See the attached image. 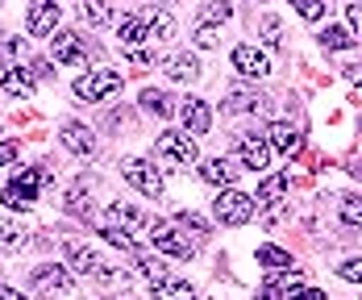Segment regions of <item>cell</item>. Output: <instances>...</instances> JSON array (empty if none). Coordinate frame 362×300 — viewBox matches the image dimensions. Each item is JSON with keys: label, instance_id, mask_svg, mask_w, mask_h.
<instances>
[{"label": "cell", "instance_id": "1", "mask_svg": "<svg viewBox=\"0 0 362 300\" xmlns=\"http://www.w3.org/2000/svg\"><path fill=\"white\" fill-rule=\"evenodd\" d=\"M63 255L71 262V271H79V275H92V279H100V284H112V279H117V271H112L88 242H79V238H67V242H63Z\"/></svg>", "mask_w": 362, "mask_h": 300}, {"label": "cell", "instance_id": "2", "mask_svg": "<svg viewBox=\"0 0 362 300\" xmlns=\"http://www.w3.org/2000/svg\"><path fill=\"white\" fill-rule=\"evenodd\" d=\"M154 158H163V163H171V167H192L200 154H196V138L192 134H183V129H167V134H158V142H154Z\"/></svg>", "mask_w": 362, "mask_h": 300}, {"label": "cell", "instance_id": "3", "mask_svg": "<svg viewBox=\"0 0 362 300\" xmlns=\"http://www.w3.org/2000/svg\"><path fill=\"white\" fill-rule=\"evenodd\" d=\"M213 213L221 225H246L258 209H254V196L238 192V188H221V196L213 200Z\"/></svg>", "mask_w": 362, "mask_h": 300}, {"label": "cell", "instance_id": "4", "mask_svg": "<svg viewBox=\"0 0 362 300\" xmlns=\"http://www.w3.org/2000/svg\"><path fill=\"white\" fill-rule=\"evenodd\" d=\"M150 242H154V250H163V255H171V259H192L196 255V242L192 238H183L175 225L167 221H150Z\"/></svg>", "mask_w": 362, "mask_h": 300}, {"label": "cell", "instance_id": "5", "mask_svg": "<svg viewBox=\"0 0 362 300\" xmlns=\"http://www.w3.org/2000/svg\"><path fill=\"white\" fill-rule=\"evenodd\" d=\"M34 288L42 296H59V300H71L75 296V279L67 267H54V262H46V267H34Z\"/></svg>", "mask_w": 362, "mask_h": 300}, {"label": "cell", "instance_id": "6", "mask_svg": "<svg viewBox=\"0 0 362 300\" xmlns=\"http://www.w3.org/2000/svg\"><path fill=\"white\" fill-rule=\"evenodd\" d=\"M121 175L138 188L142 196H150V200L163 196V175H158V167H154L150 158H125V163H121Z\"/></svg>", "mask_w": 362, "mask_h": 300}, {"label": "cell", "instance_id": "7", "mask_svg": "<svg viewBox=\"0 0 362 300\" xmlns=\"http://www.w3.org/2000/svg\"><path fill=\"white\" fill-rule=\"evenodd\" d=\"M121 88V71H88L75 79V96L83 100V105H96V100H105Z\"/></svg>", "mask_w": 362, "mask_h": 300}, {"label": "cell", "instance_id": "8", "mask_svg": "<svg viewBox=\"0 0 362 300\" xmlns=\"http://www.w3.org/2000/svg\"><path fill=\"white\" fill-rule=\"evenodd\" d=\"M46 180V171H25L21 180H13V184L0 188V200L8 204V209H30L37 200V184Z\"/></svg>", "mask_w": 362, "mask_h": 300}, {"label": "cell", "instance_id": "9", "mask_svg": "<svg viewBox=\"0 0 362 300\" xmlns=\"http://www.w3.org/2000/svg\"><path fill=\"white\" fill-rule=\"evenodd\" d=\"M50 54H54V63H88V42L75 30H54L50 34Z\"/></svg>", "mask_w": 362, "mask_h": 300}, {"label": "cell", "instance_id": "10", "mask_svg": "<svg viewBox=\"0 0 362 300\" xmlns=\"http://www.w3.org/2000/svg\"><path fill=\"white\" fill-rule=\"evenodd\" d=\"M238 158H242L246 171H267V167H271L267 134H238Z\"/></svg>", "mask_w": 362, "mask_h": 300}, {"label": "cell", "instance_id": "11", "mask_svg": "<svg viewBox=\"0 0 362 300\" xmlns=\"http://www.w3.org/2000/svg\"><path fill=\"white\" fill-rule=\"evenodd\" d=\"M25 30H30L34 38H50L54 30H59V4H54V0H30Z\"/></svg>", "mask_w": 362, "mask_h": 300}, {"label": "cell", "instance_id": "12", "mask_svg": "<svg viewBox=\"0 0 362 300\" xmlns=\"http://www.w3.org/2000/svg\"><path fill=\"white\" fill-rule=\"evenodd\" d=\"M183 117V134H192V138H200V134H209V125H213V109L200 100V96H187L180 109H175Z\"/></svg>", "mask_w": 362, "mask_h": 300}, {"label": "cell", "instance_id": "13", "mask_svg": "<svg viewBox=\"0 0 362 300\" xmlns=\"http://www.w3.org/2000/svg\"><path fill=\"white\" fill-rule=\"evenodd\" d=\"M233 67L242 75H250V79H262V75H271V59L246 42V46H233Z\"/></svg>", "mask_w": 362, "mask_h": 300}, {"label": "cell", "instance_id": "14", "mask_svg": "<svg viewBox=\"0 0 362 300\" xmlns=\"http://www.w3.org/2000/svg\"><path fill=\"white\" fill-rule=\"evenodd\" d=\"M238 171H242V167H238L233 158H221V154L200 163V180H204V184H213V188H233Z\"/></svg>", "mask_w": 362, "mask_h": 300}, {"label": "cell", "instance_id": "15", "mask_svg": "<svg viewBox=\"0 0 362 300\" xmlns=\"http://www.w3.org/2000/svg\"><path fill=\"white\" fill-rule=\"evenodd\" d=\"M63 146L88 158V154H96V138H92V129H88V125H79V121H67V125H63Z\"/></svg>", "mask_w": 362, "mask_h": 300}, {"label": "cell", "instance_id": "16", "mask_svg": "<svg viewBox=\"0 0 362 300\" xmlns=\"http://www.w3.org/2000/svg\"><path fill=\"white\" fill-rule=\"evenodd\" d=\"M267 146L279 150V154H296V150H300V134H296V125H288V121H271V129H267Z\"/></svg>", "mask_w": 362, "mask_h": 300}, {"label": "cell", "instance_id": "17", "mask_svg": "<svg viewBox=\"0 0 362 300\" xmlns=\"http://www.w3.org/2000/svg\"><path fill=\"white\" fill-rule=\"evenodd\" d=\"M138 17L146 21V34L150 38H175V17L167 8H142Z\"/></svg>", "mask_w": 362, "mask_h": 300}, {"label": "cell", "instance_id": "18", "mask_svg": "<svg viewBox=\"0 0 362 300\" xmlns=\"http://www.w3.org/2000/svg\"><path fill=\"white\" fill-rule=\"evenodd\" d=\"M254 109H267V96L254 92V88H233L229 100H225V112H254Z\"/></svg>", "mask_w": 362, "mask_h": 300}, {"label": "cell", "instance_id": "19", "mask_svg": "<svg viewBox=\"0 0 362 300\" xmlns=\"http://www.w3.org/2000/svg\"><path fill=\"white\" fill-rule=\"evenodd\" d=\"M150 292L154 300H196V288L192 284H183V279H158V284H150Z\"/></svg>", "mask_w": 362, "mask_h": 300}, {"label": "cell", "instance_id": "20", "mask_svg": "<svg viewBox=\"0 0 362 300\" xmlns=\"http://www.w3.org/2000/svg\"><path fill=\"white\" fill-rule=\"evenodd\" d=\"M0 88L8 96H34V79L25 71H17V67H0Z\"/></svg>", "mask_w": 362, "mask_h": 300}, {"label": "cell", "instance_id": "21", "mask_svg": "<svg viewBox=\"0 0 362 300\" xmlns=\"http://www.w3.org/2000/svg\"><path fill=\"white\" fill-rule=\"evenodd\" d=\"M254 259H258V267H267V271H288L291 267V255L284 246H271V242H262V246L254 250Z\"/></svg>", "mask_w": 362, "mask_h": 300}, {"label": "cell", "instance_id": "22", "mask_svg": "<svg viewBox=\"0 0 362 300\" xmlns=\"http://www.w3.org/2000/svg\"><path fill=\"white\" fill-rule=\"evenodd\" d=\"M117 38H121L125 46H138V42H146L150 34H146V21L138 13H125V17L117 21Z\"/></svg>", "mask_w": 362, "mask_h": 300}, {"label": "cell", "instance_id": "23", "mask_svg": "<svg viewBox=\"0 0 362 300\" xmlns=\"http://www.w3.org/2000/svg\"><path fill=\"white\" fill-rule=\"evenodd\" d=\"M163 71L171 75V79H187L192 83V79H200V63H196V54H171Z\"/></svg>", "mask_w": 362, "mask_h": 300}, {"label": "cell", "instance_id": "24", "mask_svg": "<svg viewBox=\"0 0 362 300\" xmlns=\"http://www.w3.org/2000/svg\"><path fill=\"white\" fill-rule=\"evenodd\" d=\"M288 192V171H279V175H271V180H262V188L254 192V209H262V204H271V200H279Z\"/></svg>", "mask_w": 362, "mask_h": 300}, {"label": "cell", "instance_id": "25", "mask_svg": "<svg viewBox=\"0 0 362 300\" xmlns=\"http://www.w3.org/2000/svg\"><path fill=\"white\" fill-rule=\"evenodd\" d=\"M100 233L109 238L112 246H121V250H129V255H138V250H142V242H138V238H134V233H129L125 225H117V221H105V225H100Z\"/></svg>", "mask_w": 362, "mask_h": 300}, {"label": "cell", "instance_id": "26", "mask_svg": "<svg viewBox=\"0 0 362 300\" xmlns=\"http://www.w3.org/2000/svg\"><path fill=\"white\" fill-rule=\"evenodd\" d=\"M175 229H180L183 238L192 233V242H204V238H209V221H204V217H196V213H187V209L175 213Z\"/></svg>", "mask_w": 362, "mask_h": 300}, {"label": "cell", "instance_id": "27", "mask_svg": "<svg viewBox=\"0 0 362 300\" xmlns=\"http://www.w3.org/2000/svg\"><path fill=\"white\" fill-rule=\"evenodd\" d=\"M229 17H233V4L229 0H204L200 4V25H221Z\"/></svg>", "mask_w": 362, "mask_h": 300}, {"label": "cell", "instance_id": "28", "mask_svg": "<svg viewBox=\"0 0 362 300\" xmlns=\"http://www.w3.org/2000/svg\"><path fill=\"white\" fill-rule=\"evenodd\" d=\"M25 242H30L25 225H17V221H0V250H21Z\"/></svg>", "mask_w": 362, "mask_h": 300}, {"label": "cell", "instance_id": "29", "mask_svg": "<svg viewBox=\"0 0 362 300\" xmlns=\"http://www.w3.org/2000/svg\"><path fill=\"white\" fill-rule=\"evenodd\" d=\"M142 109H146V112H158V117H171L180 105H171V96H167V92H154V88H146V92H142Z\"/></svg>", "mask_w": 362, "mask_h": 300}, {"label": "cell", "instance_id": "30", "mask_svg": "<svg viewBox=\"0 0 362 300\" xmlns=\"http://www.w3.org/2000/svg\"><path fill=\"white\" fill-rule=\"evenodd\" d=\"M79 17H83L88 25H105V21L112 17V8L105 4V0H83V4H79Z\"/></svg>", "mask_w": 362, "mask_h": 300}, {"label": "cell", "instance_id": "31", "mask_svg": "<svg viewBox=\"0 0 362 300\" xmlns=\"http://www.w3.org/2000/svg\"><path fill=\"white\" fill-rule=\"evenodd\" d=\"M321 46H329V50H346V46H354V34L341 30V25H325V30H321Z\"/></svg>", "mask_w": 362, "mask_h": 300}, {"label": "cell", "instance_id": "32", "mask_svg": "<svg viewBox=\"0 0 362 300\" xmlns=\"http://www.w3.org/2000/svg\"><path fill=\"white\" fill-rule=\"evenodd\" d=\"M291 8H296L304 21H321L329 13V0H291Z\"/></svg>", "mask_w": 362, "mask_h": 300}, {"label": "cell", "instance_id": "33", "mask_svg": "<svg viewBox=\"0 0 362 300\" xmlns=\"http://www.w3.org/2000/svg\"><path fill=\"white\" fill-rule=\"evenodd\" d=\"M341 221L362 229V196H341Z\"/></svg>", "mask_w": 362, "mask_h": 300}, {"label": "cell", "instance_id": "34", "mask_svg": "<svg viewBox=\"0 0 362 300\" xmlns=\"http://www.w3.org/2000/svg\"><path fill=\"white\" fill-rule=\"evenodd\" d=\"M138 271H142L146 284H158V279H167V275H171V271H167L158 259H138Z\"/></svg>", "mask_w": 362, "mask_h": 300}, {"label": "cell", "instance_id": "35", "mask_svg": "<svg viewBox=\"0 0 362 300\" xmlns=\"http://www.w3.org/2000/svg\"><path fill=\"white\" fill-rule=\"evenodd\" d=\"M192 38H196V46H200V50H217V46H221V30H217V25H196V34H192Z\"/></svg>", "mask_w": 362, "mask_h": 300}, {"label": "cell", "instance_id": "36", "mask_svg": "<svg viewBox=\"0 0 362 300\" xmlns=\"http://www.w3.org/2000/svg\"><path fill=\"white\" fill-rule=\"evenodd\" d=\"M337 275L350 279V284H362V259H346L341 267H337Z\"/></svg>", "mask_w": 362, "mask_h": 300}, {"label": "cell", "instance_id": "37", "mask_svg": "<svg viewBox=\"0 0 362 300\" xmlns=\"http://www.w3.org/2000/svg\"><path fill=\"white\" fill-rule=\"evenodd\" d=\"M262 38H267L271 46H284V25H279L275 17H267V21H262Z\"/></svg>", "mask_w": 362, "mask_h": 300}, {"label": "cell", "instance_id": "38", "mask_svg": "<svg viewBox=\"0 0 362 300\" xmlns=\"http://www.w3.org/2000/svg\"><path fill=\"white\" fill-rule=\"evenodd\" d=\"M17 154H21V146L8 138V142H0V167H8V163H17Z\"/></svg>", "mask_w": 362, "mask_h": 300}, {"label": "cell", "instance_id": "39", "mask_svg": "<svg viewBox=\"0 0 362 300\" xmlns=\"http://www.w3.org/2000/svg\"><path fill=\"white\" fill-rule=\"evenodd\" d=\"M284 300H329L325 292H317V288H296V292H288Z\"/></svg>", "mask_w": 362, "mask_h": 300}, {"label": "cell", "instance_id": "40", "mask_svg": "<svg viewBox=\"0 0 362 300\" xmlns=\"http://www.w3.org/2000/svg\"><path fill=\"white\" fill-rule=\"evenodd\" d=\"M346 21L354 25V34H362V4H346Z\"/></svg>", "mask_w": 362, "mask_h": 300}, {"label": "cell", "instance_id": "41", "mask_svg": "<svg viewBox=\"0 0 362 300\" xmlns=\"http://www.w3.org/2000/svg\"><path fill=\"white\" fill-rule=\"evenodd\" d=\"M129 63H134V67H154V54H146V50H129Z\"/></svg>", "mask_w": 362, "mask_h": 300}, {"label": "cell", "instance_id": "42", "mask_svg": "<svg viewBox=\"0 0 362 300\" xmlns=\"http://www.w3.org/2000/svg\"><path fill=\"white\" fill-rule=\"evenodd\" d=\"M30 71H34L37 79H46V75H50V63H46V59H34V63H30Z\"/></svg>", "mask_w": 362, "mask_h": 300}, {"label": "cell", "instance_id": "43", "mask_svg": "<svg viewBox=\"0 0 362 300\" xmlns=\"http://www.w3.org/2000/svg\"><path fill=\"white\" fill-rule=\"evenodd\" d=\"M0 300H21V292H13L8 284H0Z\"/></svg>", "mask_w": 362, "mask_h": 300}, {"label": "cell", "instance_id": "44", "mask_svg": "<svg viewBox=\"0 0 362 300\" xmlns=\"http://www.w3.org/2000/svg\"><path fill=\"white\" fill-rule=\"evenodd\" d=\"M350 171H354V175H358V180H362V163H358V167H350Z\"/></svg>", "mask_w": 362, "mask_h": 300}, {"label": "cell", "instance_id": "45", "mask_svg": "<svg viewBox=\"0 0 362 300\" xmlns=\"http://www.w3.org/2000/svg\"><path fill=\"white\" fill-rule=\"evenodd\" d=\"M0 67H8V63H4V54H0Z\"/></svg>", "mask_w": 362, "mask_h": 300}, {"label": "cell", "instance_id": "46", "mask_svg": "<svg viewBox=\"0 0 362 300\" xmlns=\"http://www.w3.org/2000/svg\"><path fill=\"white\" fill-rule=\"evenodd\" d=\"M350 4H362V0H350Z\"/></svg>", "mask_w": 362, "mask_h": 300}]
</instances>
